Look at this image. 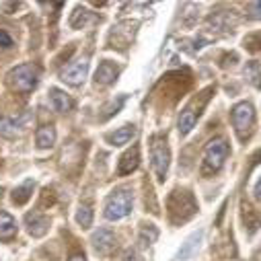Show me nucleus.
<instances>
[{
  "label": "nucleus",
  "instance_id": "23",
  "mask_svg": "<svg viewBox=\"0 0 261 261\" xmlns=\"http://www.w3.org/2000/svg\"><path fill=\"white\" fill-rule=\"evenodd\" d=\"M156 239H159V228H156L154 224H144V226L140 228L138 243H140V247H142V249L150 247V245H152Z\"/></svg>",
  "mask_w": 261,
  "mask_h": 261
},
{
  "label": "nucleus",
  "instance_id": "14",
  "mask_svg": "<svg viewBox=\"0 0 261 261\" xmlns=\"http://www.w3.org/2000/svg\"><path fill=\"white\" fill-rule=\"evenodd\" d=\"M202 239H204V230H195V232H191V234L185 239V243L181 245V249H179V253H177V259H179V261H187L189 257H193V253L198 251Z\"/></svg>",
  "mask_w": 261,
  "mask_h": 261
},
{
  "label": "nucleus",
  "instance_id": "20",
  "mask_svg": "<svg viewBox=\"0 0 261 261\" xmlns=\"http://www.w3.org/2000/svg\"><path fill=\"white\" fill-rule=\"evenodd\" d=\"M234 23H237V17L232 13H226V11L216 13V15L210 17V27L220 29V31H228L230 27H234Z\"/></svg>",
  "mask_w": 261,
  "mask_h": 261
},
{
  "label": "nucleus",
  "instance_id": "8",
  "mask_svg": "<svg viewBox=\"0 0 261 261\" xmlns=\"http://www.w3.org/2000/svg\"><path fill=\"white\" fill-rule=\"evenodd\" d=\"M33 121V115L27 111V113H21V115H5V117H0V136H5V138H19L21 134H25L29 125Z\"/></svg>",
  "mask_w": 261,
  "mask_h": 261
},
{
  "label": "nucleus",
  "instance_id": "27",
  "mask_svg": "<svg viewBox=\"0 0 261 261\" xmlns=\"http://www.w3.org/2000/svg\"><path fill=\"white\" fill-rule=\"evenodd\" d=\"M245 47H247L249 51H259V49H261V31L247 35V37H245Z\"/></svg>",
  "mask_w": 261,
  "mask_h": 261
},
{
  "label": "nucleus",
  "instance_id": "32",
  "mask_svg": "<svg viewBox=\"0 0 261 261\" xmlns=\"http://www.w3.org/2000/svg\"><path fill=\"white\" fill-rule=\"evenodd\" d=\"M70 261H87V259H85V255H72Z\"/></svg>",
  "mask_w": 261,
  "mask_h": 261
},
{
  "label": "nucleus",
  "instance_id": "9",
  "mask_svg": "<svg viewBox=\"0 0 261 261\" xmlns=\"http://www.w3.org/2000/svg\"><path fill=\"white\" fill-rule=\"evenodd\" d=\"M136 27L138 23H132V21H123V23H117L111 33H109V43L113 47H127L134 39V33H136Z\"/></svg>",
  "mask_w": 261,
  "mask_h": 261
},
{
  "label": "nucleus",
  "instance_id": "28",
  "mask_svg": "<svg viewBox=\"0 0 261 261\" xmlns=\"http://www.w3.org/2000/svg\"><path fill=\"white\" fill-rule=\"evenodd\" d=\"M0 47H5V49L13 47V37L5 29H0Z\"/></svg>",
  "mask_w": 261,
  "mask_h": 261
},
{
  "label": "nucleus",
  "instance_id": "13",
  "mask_svg": "<svg viewBox=\"0 0 261 261\" xmlns=\"http://www.w3.org/2000/svg\"><path fill=\"white\" fill-rule=\"evenodd\" d=\"M25 224H27L29 234L35 237V239L43 237V234L47 232V228H49V220H47L43 214H39V212H31V214H27V216H25Z\"/></svg>",
  "mask_w": 261,
  "mask_h": 261
},
{
  "label": "nucleus",
  "instance_id": "29",
  "mask_svg": "<svg viewBox=\"0 0 261 261\" xmlns=\"http://www.w3.org/2000/svg\"><path fill=\"white\" fill-rule=\"evenodd\" d=\"M123 261H142V257L138 255L136 249H127V251L123 253Z\"/></svg>",
  "mask_w": 261,
  "mask_h": 261
},
{
  "label": "nucleus",
  "instance_id": "7",
  "mask_svg": "<svg viewBox=\"0 0 261 261\" xmlns=\"http://www.w3.org/2000/svg\"><path fill=\"white\" fill-rule=\"evenodd\" d=\"M232 123H234V129L241 140H247V136L251 134L253 129V123H255V111H253V105L243 101V103H237L232 107Z\"/></svg>",
  "mask_w": 261,
  "mask_h": 261
},
{
  "label": "nucleus",
  "instance_id": "6",
  "mask_svg": "<svg viewBox=\"0 0 261 261\" xmlns=\"http://www.w3.org/2000/svg\"><path fill=\"white\" fill-rule=\"evenodd\" d=\"M169 161H171V152H169L167 140L163 136H152L150 138V163H152V171L159 181H165L167 171H169Z\"/></svg>",
  "mask_w": 261,
  "mask_h": 261
},
{
  "label": "nucleus",
  "instance_id": "11",
  "mask_svg": "<svg viewBox=\"0 0 261 261\" xmlns=\"http://www.w3.org/2000/svg\"><path fill=\"white\" fill-rule=\"evenodd\" d=\"M91 243H93V247H95L97 253L109 255V253L115 249V234H113L109 228H99V230L93 234Z\"/></svg>",
  "mask_w": 261,
  "mask_h": 261
},
{
  "label": "nucleus",
  "instance_id": "26",
  "mask_svg": "<svg viewBox=\"0 0 261 261\" xmlns=\"http://www.w3.org/2000/svg\"><path fill=\"white\" fill-rule=\"evenodd\" d=\"M123 103H125V95H121V97H119L117 101H111V103H109V105H107V107L103 109L105 113H103L101 117H103V119H109L111 115H115V113H117V111L121 109V105H123Z\"/></svg>",
  "mask_w": 261,
  "mask_h": 261
},
{
  "label": "nucleus",
  "instance_id": "4",
  "mask_svg": "<svg viewBox=\"0 0 261 261\" xmlns=\"http://www.w3.org/2000/svg\"><path fill=\"white\" fill-rule=\"evenodd\" d=\"M132 204H134V195L129 189H115L105 204V218L107 220H121L132 212Z\"/></svg>",
  "mask_w": 261,
  "mask_h": 261
},
{
  "label": "nucleus",
  "instance_id": "10",
  "mask_svg": "<svg viewBox=\"0 0 261 261\" xmlns=\"http://www.w3.org/2000/svg\"><path fill=\"white\" fill-rule=\"evenodd\" d=\"M87 72H89V58H81L72 64H68L66 68H62L60 72V79L68 85H81L85 79H87Z\"/></svg>",
  "mask_w": 261,
  "mask_h": 261
},
{
  "label": "nucleus",
  "instance_id": "24",
  "mask_svg": "<svg viewBox=\"0 0 261 261\" xmlns=\"http://www.w3.org/2000/svg\"><path fill=\"white\" fill-rule=\"evenodd\" d=\"M89 19H91V13H89V11L76 9V11L72 13V17H70V27H72V29H81V27H85V25L89 23Z\"/></svg>",
  "mask_w": 261,
  "mask_h": 261
},
{
  "label": "nucleus",
  "instance_id": "1",
  "mask_svg": "<svg viewBox=\"0 0 261 261\" xmlns=\"http://www.w3.org/2000/svg\"><path fill=\"white\" fill-rule=\"evenodd\" d=\"M167 208H169V218H171L173 224L187 222L191 216H195V212H198V204H195L193 193H189L185 189H181V191L175 189L169 195Z\"/></svg>",
  "mask_w": 261,
  "mask_h": 261
},
{
  "label": "nucleus",
  "instance_id": "15",
  "mask_svg": "<svg viewBox=\"0 0 261 261\" xmlns=\"http://www.w3.org/2000/svg\"><path fill=\"white\" fill-rule=\"evenodd\" d=\"M117 79V66L113 62H101L99 64V68H97V72H95V83L97 85H101V87H107V85H111L113 81Z\"/></svg>",
  "mask_w": 261,
  "mask_h": 261
},
{
  "label": "nucleus",
  "instance_id": "21",
  "mask_svg": "<svg viewBox=\"0 0 261 261\" xmlns=\"http://www.w3.org/2000/svg\"><path fill=\"white\" fill-rule=\"evenodd\" d=\"M245 79H247L255 89H261V60L247 62V66H245Z\"/></svg>",
  "mask_w": 261,
  "mask_h": 261
},
{
  "label": "nucleus",
  "instance_id": "16",
  "mask_svg": "<svg viewBox=\"0 0 261 261\" xmlns=\"http://www.w3.org/2000/svg\"><path fill=\"white\" fill-rule=\"evenodd\" d=\"M49 103H51V107L58 111V113H66V111H70L72 109V99H70V95H66L64 91H60V89H51L49 91Z\"/></svg>",
  "mask_w": 261,
  "mask_h": 261
},
{
  "label": "nucleus",
  "instance_id": "3",
  "mask_svg": "<svg viewBox=\"0 0 261 261\" xmlns=\"http://www.w3.org/2000/svg\"><path fill=\"white\" fill-rule=\"evenodd\" d=\"M228 152H230V148H228L226 140H224V138H214V140L206 146V150H204L202 175H204V177H208V175L218 173V171L222 169V165H224V161H226Z\"/></svg>",
  "mask_w": 261,
  "mask_h": 261
},
{
  "label": "nucleus",
  "instance_id": "22",
  "mask_svg": "<svg viewBox=\"0 0 261 261\" xmlns=\"http://www.w3.org/2000/svg\"><path fill=\"white\" fill-rule=\"evenodd\" d=\"M33 181L29 179V181H25L21 187H17L15 191H13V202L17 204V206H23V204H27L29 200H31V193H33Z\"/></svg>",
  "mask_w": 261,
  "mask_h": 261
},
{
  "label": "nucleus",
  "instance_id": "12",
  "mask_svg": "<svg viewBox=\"0 0 261 261\" xmlns=\"http://www.w3.org/2000/svg\"><path fill=\"white\" fill-rule=\"evenodd\" d=\"M140 165V148L138 146H132L129 150L123 152V156L119 159V165H117V173L119 175H129L134 173Z\"/></svg>",
  "mask_w": 261,
  "mask_h": 261
},
{
  "label": "nucleus",
  "instance_id": "2",
  "mask_svg": "<svg viewBox=\"0 0 261 261\" xmlns=\"http://www.w3.org/2000/svg\"><path fill=\"white\" fill-rule=\"evenodd\" d=\"M39 83V68L35 64H21L9 72V85L17 93H31Z\"/></svg>",
  "mask_w": 261,
  "mask_h": 261
},
{
  "label": "nucleus",
  "instance_id": "17",
  "mask_svg": "<svg viewBox=\"0 0 261 261\" xmlns=\"http://www.w3.org/2000/svg\"><path fill=\"white\" fill-rule=\"evenodd\" d=\"M17 234V222L9 212H0V241H11Z\"/></svg>",
  "mask_w": 261,
  "mask_h": 261
},
{
  "label": "nucleus",
  "instance_id": "5",
  "mask_svg": "<svg viewBox=\"0 0 261 261\" xmlns=\"http://www.w3.org/2000/svg\"><path fill=\"white\" fill-rule=\"evenodd\" d=\"M212 87L210 89H206L202 95H200V101L198 99H193L183 111H181V115H179V121H177V127H179V134L181 136H187L191 129L195 127V123H198V117H200V113H202V109L206 107V103L210 101V95H212Z\"/></svg>",
  "mask_w": 261,
  "mask_h": 261
},
{
  "label": "nucleus",
  "instance_id": "19",
  "mask_svg": "<svg viewBox=\"0 0 261 261\" xmlns=\"http://www.w3.org/2000/svg\"><path fill=\"white\" fill-rule=\"evenodd\" d=\"M35 142H37V148H51L56 142V127L54 125L39 127L35 134Z\"/></svg>",
  "mask_w": 261,
  "mask_h": 261
},
{
  "label": "nucleus",
  "instance_id": "30",
  "mask_svg": "<svg viewBox=\"0 0 261 261\" xmlns=\"http://www.w3.org/2000/svg\"><path fill=\"white\" fill-rule=\"evenodd\" d=\"M249 13L253 19H261V3H251L249 5Z\"/></svg>",
  "mask_w": 261,
  "mask_h": 261
},
{
  "label": "nucleus",
  "instance_id": "25",
  "mask_svg": "<svg viewBox=\"0 0 261 261\" xmlns=\"http://www.w3.org/2000/svg\"><path fill=\"white\" fill-rule=\"evenodd\" d=\"M76 222H79L83 228H89V226L93 224V210H91L89 204H83V206L79 208V212H76Z\"/></svg>",
  "mask_w": 261,
  "mask_h": 261
},
{
  "label": "nucleus",
  "instance_id": "18",
  "mask_svg": "<svg viewBox=\"0 0 261 261\" xmlns=\"http://www.w3.org/2000/svg\"><path fill=\"white\" fill-rule=\"evenodd\" d=\"M134 136H136V125H123V127L115 129V132L109 136V142L113 146H123V144H127L129 140H132Z\"/></svg>",
  "mask_w": 261,
  "mask_h": 261
},
{
  "label": "nucleus",
  "instance_id": "31",
  "mask_svg": "<svg viewBox=\"0 0 261 261\" xmlns=\"http://www.w3.org/2000/svg\"><path fill=\"white\" fill-rule=\"evenodd\" d=\"M255 198L257 200H261V179L257 181V185H255Z\"/></svg>",
  "mask_w": 261,
  "mask_h": 261
}]
</instances>
